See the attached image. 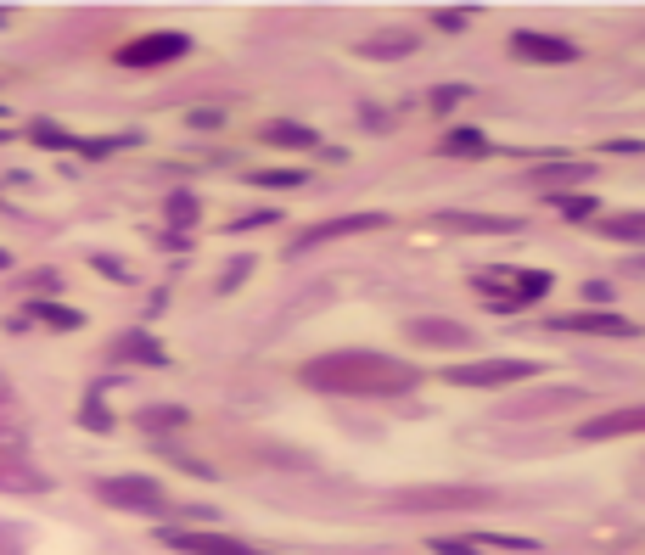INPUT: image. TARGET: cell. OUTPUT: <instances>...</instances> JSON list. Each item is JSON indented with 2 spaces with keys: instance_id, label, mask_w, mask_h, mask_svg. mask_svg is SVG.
<instances>
[{
  "instance_id": "cell-1",
  "label": "cell",
  "mask_w": 645,
  "mask_h": 555,
  "mask_svg": "<svg viewBox=\"0 0 645 555\" xmlns=\"http://www.w3.org/2000/svg\"><path fill=\"white\" fill-rule=\"evenodd\" d=\"M303 387L315 393H343V399H399L421 382L416 365H404L393 354H371V348H343V354H320L298 370Z\"/></svg>"
},
{
  "instance_id": "cell-2",
  "label": "cell",
  "mask_w": 645,
  "mask_h": 555,
  "mask_svg": "<svg viewBox=\"0 0 645 555\" xmlns=\"http://www.w3.org/2000/svg\"><path fill=\"white\" fill-rule=\"evenodd\" d=\"M45 488H51V477L34 466L23 427L0 421V494H45Z\"/></svg>"
},
{
  "instance_id": "cell-3",
  "label": "cell",
  "mask_w": 645,
  "mask_h": 555,
  "mask_svg": "<svg viewBox=\"0 0 645 555\" xmlns=\"http://www.w3.org/2000/svg\"><path fill=\"white\" fill-rule=\"evenodd\" d=\"M96 499L113 505V511H135V516H163L169 511V494H163L152 477H101Z\"/></svg>"
},
{
  "instance_id": "cell-4",
  "label": "cell",
  "mask_w": 645,
  "mask_h": 555,
  "mask_svg": "<svg viewBox=\"0 0 645 555\" xmlns=\"http://www.w3.org/2000/svg\"><path fill=\"white\" fill-rule=\"evenodd\" d=\"M533 376H539L533 359H477V365L449 370L455 387H516V382H533Z\"/></svg>"
},
{
  "instance_id": "cell-5",
  "label": "cell",
  "mask_w": 645,
  "mask_h": 555,
  "mask_svg": "<svg viewBox=\"0 0 645 555\" xmlns=\"http://www.w3.org/2000/svg\"><path fill=\"white\" fill-rule=\"evenodd\" d=\"M511 57H516V62H539V68H567V62H578V45L561 40V34L516 29V34H511Z\"/></svg>"
},
{
  "instance_id": "cell-6",
  "label": "cell",
  "mask_w": 645,
  "mask_h": 555,
  "mask_svg": "<svg viewBox=\"0 0 645 555\" xmlns=\"http://www.w3.org/2000/svg\"><path fill=\"white\" fill-rule=\"evenodd\" d=\"M186 51H191L186 34L163 29V34H141V40H129L124 51H118V62H124V68H163V62H180Z\"/></svg>"
},
{
  "instance_id": "cell-7",
  "label": "cell",
  "mask_w": 645,
  "mask_h": 555,
  "mask_svg": "<svg viewBox=\"0 0 645 555\" xmlns=\"http://www.w3.org/2000/svg\"><path fill=\"white\" fill-rule=\"evenodd\" d=\"M488 488H410V494H393L399 511H466V505H488Z\"/></svg>"
},
{
  "instance_id": "cell-8",
  "label": "cell",
  "mask_w": 645,
  "mask_h": 555,
  "mask_svg": "<svg viewBox=\"0 0 645 555\" xmlns=\"http://www.w3.org/2000/svg\"><path fill=\"white\" fill-rule=\"evenodd\" d=\"M550 331H578V337H640V326L634 320H623V314H595V309H584V314H556L550 320Z\"/></svg>"
},
{
  "instance_id": "cell-9",
  "label": "cell",
  "mask_w": 645,
  "mask_h": 555,
  "mask_svg": "<svg viewBox=\"0 0 645 555\" xmlns=\"http://www.w3.org/2000/svg\"><path fill=\"white\" fill-rule=\"evenodd\" d=\"M163 544L169 550H186V555H264L253 544L225 539V533H180V527H163Z\"/></svg>"
},
{
  "instance_id": "cell-10",
  "label": "cell",
  "mask_w": 645,
  "mask_h": 555,
  "mask_svg": "<svg viewBox=\"0 0 645 555\" xmlns=\"http://www.w3.org/2000/svg\"><path fill=\"white\" fill-rule=\"evenodd\" d=\"M634 432H645V404H629V410H612V415H595V421H584V427H578V438L601 443V438H634Z\"/></svg>"
},
{
  "instance_id": "cell-11",
  "label": "cell",
  "mask_w": 645,
  "mask_h": 555,
  "mask_svg": "<svg viewBox=\"0 0 645 555\" xmlns=\"http://www.w3.org/2000/svg\"><path fill=\"white\" fill-rule=\"evenodd\" d=\"M410 342H421V348H472V331L460 326V320H438V314H427V320H410Z\"/></svg>"
},
{
  "instance_id": "cell-12",
  "label": "cell",
  "mask_w": 645,
  "mask_h": 555,
  "mask_svg": "<svg viewBox=\"0 0 645 555\" xmlns=\"http://www.w3.org/2000/svg\"><path fill=\"white\" fill-rule=\"evenodd\" d=\"M382 225H387L382 214H348V219H326V225H309V230H303V236H298L292 247L303 253V247H320V242H331V236H359V230H382Z\"/></svg>"
},
{
  "instance_id": "cell-13",
  "label": "cell",
  "mask_w": 645,
  "mask_h": 555,
  "mask_svg": "<svg viewBox=\"0 0 645 555\" xmlns=\"http://www.w3.org/2000/svg\"><path fill=\"white\" fill-rule=\"evenodd\" d=\"M438 225L472 230V236H511V230H522L516 219H483V214H438Z\"/></svg>"
},
{
  "instance_id": "cell-14",
  "label": "cell",
  "mask_w": 645,
  "mask_h": 555,
  "mask_svg": "<svg viewBox=\"0 0 645 555\" xmlns=\"http://www.w3.org/2000/svg\"><path fill=\"white\" fill-rule=\"evenodd\" d=\"M589 163H573V157H556V163H539V169H533V180L539 185H578V180H589Z\"/></svg>"
},
{
  "instance_id": "cell-15",
  "label": "cell",
  "mask_w": 645,
  "mask_h": 555,
  "mask_svg": "<svg viewBox=\"0 0 645 555\" xmlns=\"http://www.w3.org/2000/svg\"><path fill=\"white\" fill-rule=\"evenodd\" d=\"M113 359H141V365H163V348L152 337H141V331H124V337L113 342Z\"/></svg>"
},
{
  "instance_id": "cell-16",
  "label": "cell",
  "mask_w": 645,
  "mask_h": 555,
  "mask_svg": "<svg viewBox=\"0 0 645 555\" xmlns=\"http://www.w3.org/2000/svg\"><path fill=\"white\" fill-rule=\"evenodd\" d=\"M606 242H645V214H606L595 219Z\"/></svg>"
},
{
  "instance_id": "cell-17",
  "label": "cell",
  "mask_w": 645,
  "mask_h": 555,
  "mask_svg": "<svg viewBox=\"0 0 645 555\" xmlns=\"http://www.w3.org/2000/svg\"><path fill=\"white\" fill-rule=\"evenodd\" d=\"M264 141H270V146H309V152H315L320 135H315V129H303V124H287V118H275V124H264Z\"/></svg>"
},
{
  "instance_id": "cell-18",
  "label": "cell",
  "mask_w": 645,
  "mask_h": 555,
  "mask_svg": "<svg viewBox=\"0 0 645 555\" xmlns=\"http://www.w3.org/2000/svg\"><path fill=\"white\" fill-rule=\"evenodd\" d=\"M550 202H556V214H561V219H601V202L584 197V191H556Z\"/></svg>"
},
{
  "instance_id": "cell-19",
  "label": "cell",
  "mask_w": 645,
  "mask_h": 555,
  "mask_svg": "<svg viewBox=\"0 0 645 555\" xmlns=\"http://www.w3.org/2000/svg\"><path fill=\"white\" fill-rule=\"evenodd\" d=\"M444 152L449 157H488V135L483 129H455V135H444Z\"/></svg>"
},
{
  "instance_id": "cell-20",
  "label": "cell",
  "mask_w": 645,
  "mask_h": 555,
  "mask_svg": "<svg viewBox=\"0 0 645 555\" xmlns=\"http://www.w3.org/2000/svg\"><path fill=\"white\" fill-rule=\"evenodd\" d=\"M141 427L146 432H174V427H186V410H180V404H146Z\"/></svg>"
},
{
  "instance_id": "cell-21",
  "label": "cell",
  "mask_w": 645,
  "mask_h": 555,
  "mask_svg": "<svg viewBox=\"0 0 645 555\" xmlns=\"http://www.w3.org/2000/svg\"><path fill=\"white\" fill-rule=\"evenodd\" d=\"M404 51H416V34H376V40H365V57H404Z\"/></svg>"
},
{
  "instance_id": "cell-22",
  "label": "cell",
  "mask_w": 645,
  "mask_h": 555,
  "mask_svg": "<svg viewBox=\"0 0 645 555\" xmlns=\"http://www.w3.org/2000/svg\"><path fill=\"white\" fill-rule=\"evenodd\" d=\"M34 320H45V326H57V331H79V326H85V314H79V309H57V303H34Z\"/></svg>"
},
{
  "instance_id": "cell-23",
  "label": "cell",
  "mask_w": 645,
  "mask_h": 555,
  "mask_svg": "<svg viewBox=\"0 0 645 555\" xmlns=\"http://www.w3.org/2000/svg\"><path fill=\"white\" fill-rule=\"evenodd\" d=\"M253 185H264V191H292V185H303L298 169H258Z\"/></svg>"
},
{
  "instance_id": "cell-24",
  "label": "cell",
  "mask_w": 645,
  "mask_h": 555,
  "mask_svg": "<svg viewBox=\"0 0 645 555\" xmlns=\"http://www.w3.org/2000/svg\"><path fill=\"white\" fill-rule=\"evenodd\" d=\"M472 6H444V12H432V23H438V29H449V34H455V29H466V23H472Z\"/></svg>"
},
{
  "instance_id": "cell-25",
  "label": "cell",
  "mask_w": 645,
  "mask_h": 555,
  "mask_svg": "<svg viewBox=\"0 0 645 555\" xmlns=\"http://www.w3.org/2000/svg\"><path fill=\"white\" fill-rule=\"evenodd\" d=\"M455 101H466V85H438L432 90V113H449Z\"/></svg>"
},
{
  "instance_id": "cell-26",
  "label": "cell",
  "mask_w": 645,
  "mask_h": 555,
  "mask_svg": "<svg viewBox=\"0 0 645 555\" xmlns=\"http://www.w3.org/2000/svg\"><path fill=\"white\" fill-rule=\"evenodd\" d=\"M169 219H174V225H191V219H197V202H191V197H169Z\"/></svg>"
},
{
  "instance_id": "cell-27",
  "label": "cell",
  "mask_w": 645,
  "mask_h": 555,
  "mask_svg": "<svg viewBox=\"0 0 645 555\" xmlns=\"http://www.w3.org/2000/svg\"><path fill=\"white\" fill-rule=\"evenodd\" d=\"M601 152H617V157H640V152H645V141H606Z\"/></svg>"
},
{
  "instance_id": "cell-28",
  "label": "cell",
  "mask_w": 645,
  "mask_h": 555,
  "mask_svg": "<svg viewBox=\"0 0 645 555\" xmlns=\"http://www.w3.org/2000/svg\"><path fill=\"white\" fill-rule=\"evenodd\" d=\"M584 298H589V303H612V286H601V281H589V286H584Z\"/></svg>"
},
{
  "instance_id": "cell-29",
  "label": "cell",
  "mask_w": 645,
  "mask_h": 555,
  "mask_svg": "<svg viewBox=\"0 0 645 555\" xmlns=\"http://www.w3.org/2000/svg\"><path fill=\"white\" fill-rule=\"evenodd\" d=\"M6 410H12V382L0 376V421H6Z\"/></svg>"
},
{
  "instance_id": "cell-30",
  "label": "cell",
  "mask_w": 645,
  "mask_h": 555,
  "mask_svg": "<svg viewBox=\"0 0 645 555\" xmlns=\"http://www.w3.org/2000/svg\"><path fill=\"white\" fill-rule=\"evenodd\" d=\"M0 555H17V544H12V539H0Z\"/></svg>"
},
{
  "instance_id": "cell-31",
  "label": "cell",
  "mask_w": 645,
  "mask_h": 555,
  "mask_svg": "<svg viewBox=\"0 0 645 555\" xmlns=\"http://www.w3.org/2000/svg\"><path fill=\"white\" fill-rule=\"evenodd\" d=\"M0 23H6V6H0Z\"/></svg>"
},
{
  "instance_id": "cell-32",
  "label": "cell",
  "mask_w": 645,
  "mask_h": 555,
  "mask_svg": "<svg viewBox=\"0 0 645 555\" xmlns=\"http://www.w3.org/2000/svg\"><path fill=\"white\" fill-rule=\"evenodd\" d=\"M0 270H6V253H0Z\"/></svg>"
},
{
  "instance_id": "cell-33",
  "label": "cell",
  "mask_w": 645,
  "mask_h": 555,
  "mask_svg": "<svg viewBox=\"0 0 645 555\" xmlns=\"http://www.w3.org/2000/svg\"><path fill=\"white\" fill-rule=\"evenodd\" d=\"M0 141H6V129H0Z\"/></svg>"
}]
</instances>
